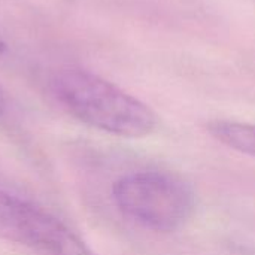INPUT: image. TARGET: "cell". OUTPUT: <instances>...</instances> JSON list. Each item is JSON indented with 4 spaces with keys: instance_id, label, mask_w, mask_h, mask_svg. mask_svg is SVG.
<instances>
[{
    "instance_id": "obj_3",
    "label": "cell",
    "mask_w": 255,
    "mask_h": 255,
    "mask_svg": "<svg viewBox=\"0 0 255 255\" xmlns=\"http://www.w3.org/2000/svg\"><path fill=\"white\" fill-rule=\"evenodd\" d=\"M0 239L33 255H96L57 217L0 188Z\"/></svg>"
},
{
    "instance_id": "obj_2",
    "label": "cell",
    "mask_w": 255,
    "mask_h": 255,
    "mask_svg": "<svg viewBox=\"0 0 255 255\" xmlns=\"http://www.w3.org/2000/svg\"><path fill=\"white\" fill-rule=\"evenodd\" d=\"M117 209L131 223L154 233L182 229L196 211V191L181 175L161 169L127 173L112 185Z\"/></svg>"
},
{
    "instance_id": "obj_1",
    "label": "cell",
    "mask_w": 255,
    "mask_h": 255,
    "mask_svg": "<svg viewBox=\"0 0 255 255\" xmlns=\"http://www.w3.org/2000/svg\"><path fill=\"white\" fill-rule=\"evenodd\" d=\"M52 90L63 108L78 121L126 139H140L157 130V114L115 84L81 69L60 72Z\"/></svg>"
},
{
    "instance_id": "obj_6",
    "label": "cell",
    "mask_w": 255,
    "mask_h": 255,
    "mask_svg": "<svg viewBox=\"0 0 255 255\" xmlns=\"http://www.w3.org/2000/svg\"><path fill=\"white\" fill-rule=\"evenodd\" d=\"M6 49H7V45H6V42L0 37V55H3V54L6 52Z\"/></svg>"
},
{
    "instance_id": "obj_5",
    "label": "cell",
    "mask_w": 255,
    "mask_h": 255,
    "mask_svg": "<svg viewBox=\"0 0 255 255\" xmlns=\"http://www.w3.org/2000/svg\"><path fill=\"white\" fill-rule=\"evenodd\" d=\"M4 109H6V96H4L3 90L0 88V114H3Z\"/></svg>"
},
{
    "instance_id": "obj_4",
    "label": "cell",
    "mask_w": 255,
    "mask_h": 255,
    "mask_svg": "<svg viewBox=\"0 0 255 255\" xmlns=\"http://www.w3.org/2000/svg\"><path fill=\"white\" fill-rule=\"evenodd\" d=\"M206 130L221 145L255 158V124L233 120H214L208 123Z\"/></svg>"
}]
</instances>
